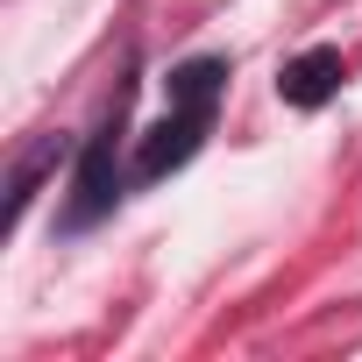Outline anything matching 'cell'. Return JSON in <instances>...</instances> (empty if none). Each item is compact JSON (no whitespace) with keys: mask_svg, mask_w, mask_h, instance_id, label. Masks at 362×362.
Listing matches in <instances>:
<instances>
[{"mask_svg":"<svg viewBox=\"0 0 362 362\" xmlns=\"http://www.w3.org/2000/svg\"><path fill=\"white\" fill-rule=\"evenodd\" d=\"M57 156H64V142H57V135H43V142H36V149H29V156L15 163V185H8V228H22V206L36 199V185H43V170H50Z\"/></svg>","mask_w":362,"mask_h":362,"instance_id":"obj_5","label":"cell"},{"mask_svg":"<svg viewBox=\"0 0 362 362\" xmlns=\"http://www.w3.org/2000/svg\"><path fill=\"white\" fill-rule=\"evenodd\" d=\"M221 86H228V64H221V57H192L185 71H170V107H199V114H214Z\"/></svg>","mask_w":362,"mask_h":362,"instance_id":"obj_4","label":"cell"},{"mask_svg":"<svg viewBox=\"0 0 362 362\" xmlns=\"http://www.w3.org/2000/svg\"><path fill=\"white\" fill-rule=\"evenodd\" d=\"M121 107L128 100H114V114H107V128L86 142V163H78V199H71V228H93L107 206H114V192H121V170H114V135H121Z\"/></svg>","mask_w":362,"mask_h":362,"instance_id":"obj_1","label":"cell"},{"mask_svg":"<svg viewBox=\"0 0 362 362\" xmlns=\"http://www.w3.org/2000/svg\"><path fill=\"white\" fill-rule=\"evenodd\" d=\"M341 78H348L341 50H334V43H313V50H298V57L277 71V93H284L291 107H327V100L341 93Z\"/></svg>","mask_w":362,"mask_h":362,"instance_id":"obj_3","label":"cell"},{"mask_svg":"<svg viewBox=\"0 0 362 362\" xmlns=\"http://www.w3.org/2000/svg\"><path fill=\"white\" fill-rule=\"evenodd\" d=\"M206 121H214V114H199V107H170V114L142 135V149H135V177H163V170H177V163L199 149Z\"/></svg>","mask_w":362,"mask_h":362,"instance_id":"obj_2","label":"cell"}]
</instances>
